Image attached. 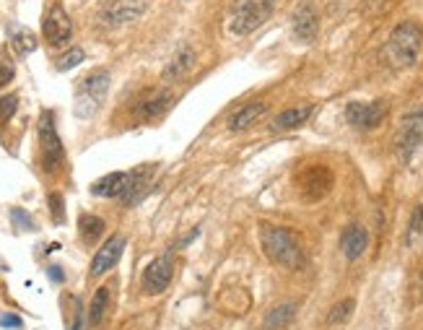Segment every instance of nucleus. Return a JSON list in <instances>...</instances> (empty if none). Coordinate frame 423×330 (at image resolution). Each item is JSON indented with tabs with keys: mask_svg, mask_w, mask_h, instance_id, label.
<instances>
[{
	"mask_svg": "<svg viewBox=\"0 0 423 330\" xmlns=\"http://www.w3.org/2000/svg\"><path fill=\"white\" fill-rule=\"evenodd\" d=\"M16 76V68H13V63L10 60H3L0 58V86H8L10 81Z\"/></svg>",
	"mask_w": 423,
	"mask_h": 330,
	"instance_id": "nucleus-31",
	"label": "nucleus"
},
{
	"mask_svg": "<svg viewBox=\"0 0 423 330\" xmlns=\"http://www.w3.org/2000/svg\"><path fill=\"white\" fill-rule=\"evenodd\" d=\"M296 310H299V307H296V302H285V304H278L276 310L267 312L265 330H281L283 325H288V322L294 320Z\"/></svg>",
	"mask_w": 423,
	"mask_h": 330,
	"instance_id": "nucleus-20",
	"label": "nucleus"
},
{
	"mask_svg": "<svg viewBox=\"0 0 423 330\" xmlns=\"http://www.w3.org/2000/svg\"><path fill=\"white\" fill-rule=\"evenodd\" d=\"M418 240H423V203L415 206V211L410 213V224H408V242L413 245Z\"/></svg>",
	"mask_w": 423,
	"mask_h": 330,
	"instance_id": "nucleus-27",
	"label": "nucleus"
},
{
	"mask_svg": "<svg viewBox=\"0 0 423 330\" xmlns=\"http://www.w3.org/2000/svg\"><path fill=\"white\" fill-rule=\"evenodd\" d=\"M423 50V31L415 21H403L397 24L387 40V60L395 68H413Z\"/></svg>",
	"mask_w": 423,
	"mask_h": 330,
	"instance_id": "nucleus-2",
	"label": "nucleus"
},
{
	"mask_svg": "<svg viewBox=\"0 0 423 330\" xmlns=\"http://www.w3.org/2000/svg\"><path fill=\"white\" fill-rule=\"evenodd\" d=\"M104 229H107L104 219H99V216H94V213H83V216L78 219L81 240L86 242V245H94V242L104 234Z\"/></svg>",
	"mask_w": 423,
	"mask_h": 330,
	"instance_id": "nucleus-19",
	"label": "nucleus"
},
{
	"mask_svg": "<svg viewBox=\"0 0 423 330\" xmlns=\"http://www.w3.org/2000/svg\"><path fill=\"white\" fill-rule=\"evenodd\" d=\"M276 3L278 0H234L229 26H231L234 34L247 37V34L257 31L270 16H273Z\"/></svg>",
	"mask_w": 423,
	"mask_h": 330,
	"instance_id": "nucleus-3",
	"label": "nucleus"
},
{
	"mask_svg": "<svg viewBox=\"0 0 423 330\" xmlns=\"http://www.w3.org/2000/svg\"><path fill=\"white\" fill-rule=\"evenodd\" d=\"M49 279L52 281H63V268H58V265H52V268H49Z\"/></svg>",
	"mask_w": 423,
	"mask_h": 330,
	"instance_id": "nucleus-34",
	"label": "nucleus"
},
{
	"mask_svg": "<svg viewBox=\"0 0 423 330\" xmlns=\"http://www.w3.org/2000/svg\"><path fill=\"white\" fill-rule=\"evenodd\" d=\"M19 110V97L16 94H6V97H0V120L8 122L13 115Z\"/></svg>",
	"mask_w": 423,
	"mask_h": 330,
	"instance_id": "nucleus-29",
	"label": "nucleus"
},
{
	"mask_svg": "<svg viewBox=\"0 0 423 330\" xmlns=\"http://www.w3.org/2000/svg\"><path fill=\"white\" fill-rule=\"evenodd\" d=\"M369 247V231L361 224H348L340 234V252L348 261H358Z\"/></svg>",
	"mask_w": 423,
	"mask_h": 330,
	"instance_id": "nucleus-13",
	"label": "nucleus"
},
{
	"mask_svg": "<svg viewBox=\"0 0 423 330\" xmlns=\"http://www.w3.org/2000/svg\"><path fill=\"white\" fill-rule=\"evenodd\" d=\"M195 65V50L190 44H179L177 52L172 55V60L164 68V79L167 81H182Z\"/></svg>",
	"mask_w": 423,
	"mask_h": 330,
	"instance_id": "nucleus-15",
	"label": "nucleus"
},
{
	"mask_svg": "<svg viewBox=\"0 0 423 330\" xmlns=\"http://www.w3.org/2000/svg\"><path fill=\"white\" fill-rule=\"evenodd\" d=\"M0 325H3V328H16V330H19L24 322H21V317H16L13 312H6V315L0 317Z\"/></svg>",
	"mask_w": 423,
	"mask_h": 330,
	"instance_id": "nucleus-32",
	"label": "nucleus"
},
{
	"mask_svg": "<svg viewBox=\"0 0 423 330\" xmlns=\"http://www.w3.org/2000/svg\"><path fill=\"white\" fill-rule=\"evenodd\" d=\"M265 112V101H252V104H244L242 110H236L231 117H229V131L231 133H242L247 131L249 125H255Z\"/></svg>",
	"mask_w": 423,
	"mask_h": 330,
	"instance_id": "nucleus-18",
	"label": "nucleus"
},
{
	"mask_svg": "<svg viewBox=\"0 0 423 330\" xmlns=\"http://www.w3.org/2000/svg\"><path fill=\"white\" fill-rule=\"evenodd\" d=\"M42 34H44L49 47H65L73 37V21L60 0L52 3V8L47 10V16L42 21Z\"/></svg>",
	"mask_w": 423,
	"mask_h": 330,
	"instance_id": "nucleus-7",
	"label": "nucleus"
},
{
	"mask_svg": "<svg viewBox=\"0 0 423 330\" xmlns=\"http://www.w3.org/2000/svg\"><path fill=\"white\" fill-rule=\"evenodd\" d=\"M13 50L19 52L21 58H24V55H29V52L37 50V37H34L29 29H19L16 34H13Z\"/></svg>",
	"mask_w": 423,
	"mask_h": 330,
	"instance_id": "nucleus-25",
	"label": "nucleus"
},
{
	"mask_svg": "<svg viewBox=\"0 0 423 330\" xmlns=\"http://www.w3.org/2000/svg\"><path fill=\"white\" fill-rule=\"evenodd\" d=\"M291 29H294V37L299 42H312L317 37V31H320V13H317V8L309 0L296 6L294 16H291Z\"/></svg>",
	"mask_w": 423,
	"mask_h": 330,
	"instance_id": "nucleus-11",
	"label": "nucleus"
},
{
	"mask_svg": "<svg viewBox=\"0 0 423 330\" xmlns=\"http://www.w3.org/2000/svg\"><path fill=\"white\" fill-rule=\"evenodd\" d=\"M107 304H109V289H107V286H101V289H97L94 299H91V307H89V322H91V325H99V322L104 320Z\"/></svg>",
	"mask_w": 423,
	"mask_h": 330,
	"instance_id": "nucleus-22",
	"label": "nucleus"
},
{
	"mask_svg": "<svg viewBox=\"0 0 423 330\" xmlns=\"http://www.w3.org/2000/svg\"><path fill=\"white\" fill-rule=\"evenodd\" d=\"M415 294H418V299H423V265L415 270Z\"/></svg>",
	"mask_w": 423,
	"mask_h": 330,
	"instance_id": "nucleus-33",
	"label": "nucleus"
},
{
	"mask_svg": "<svg viewBox=\"0 0 423 330\" xmlns=\"http://www.w3.org/2000/svg\"><path fill=\"white\" fill-rule=\"evenodd\" d=\"M260 242H263V250L270 261L281 265L285 270H299L304 268V250L288 229H281V226H263L260 231Z\"/></svg>",
	"mask_w": 423,
	"mask_h": 330,
	"instance_id": "nucleus-1",
	"label": "nucleus"
},
{
	"mask_svg": "<svg viewBox=\"0 0 423 330\" xmlns=\"http://www.w3.org/2000/svg\"><path fill=\"white\" fill-rule=\"evenodd\" d=\"M130 182V172H112V174H104L99 177L94 185H91V195L97 198H119Z\"/></svg>",
	"mask_w": 423,
	"mask_h": 330,
	"instance_id": "nucleus-14",
	"label": "nucleus"
},
{
	"mask_svg": "<svg viewBox=\"0 0 423 330\" xmlns=\"http://www.w3.org/2000/svg\"><path fill=\"white\" fill-rule=\"evenodd\" d=\"M354 310H356L354 299H340L338 304L330 307V312H327V322H330V325H340V322H345L351 315H354Z\"/></svg>",
	"mask_w": 423,
	"mask_h": 330,
	"instance_id": "nucleus-24",
	"label": "nucleus"
},
{
	"mask_svg": "<svg viewBox=\"0 0 423 330\" xmlns=\"http://www.w3.org/2000/svg\"><path fill=\"white\" fill-rule=\"evenodd\" d=\"M83 60H86V52L81 50V47H70L65 55H60V58H58V70H60V73L73 70L76 65H81Z\"/></svg>",
	"mask_w": 423,
	"mask_h": 330,
	"instance_id": "nucleus-26",
	"label": "nucleus"
},
{
	"mask_svg": "<svg viewBox=\"0 0 423 330\" xmlns=\"http://www.w3.org/2000/svg\"><path fill=\"white\" fill-rule=\"evenodd\" d=\"M37 133H40L42 170L47 172V174H55V172L63 167V161H65V151H63V140H60V135H58L55 115H52V112H42L40 115Z\"/></svg>",
	"mask_w": 423,
	"mask_h": 330,
	"instance_id": "nucleus-4",
	"label": "nucleus"
},
{
	"mask_svg": "<svg viewBox=\"0 0 423 330\" xmlns=\"http://www.w3.org/2000/svg\"><path fill=\"white\" fill-rule=\"evenodd\" d=\"M312 104H299V107H288L283 110L281 115L273 117L270 122V131H296V128H301L306 120H309V115H312Z\"/></svg>",
	"mask_w": 423,
	"mask_h": 330,
	"instance_id": "nucleus-16",
	"label": "nucleus"
},
{
	"mask_svg": "<svg viewBox=\"0 0 423 330\" xmlns=\"http://www.w3.org/2000/svg\"><path fill=\"white\" fill-rule=\"evenodd\" d=\"M387 115L384 101H354L345 107V122L356 131H372Z\"/></svg>",
	"mask_w": 423,
	"mask_h": 330,
	"instance_id": "nucleus-8",
	"label": "nucleus"
},
{
	"mask_svg": "<svg viewBox=\"0 0 423 330\" xmlns=\"http://www.w3.org/2000/svg\"><path fill=\"white\" fill-rule=\"evenodd\" d=\"M109 83H112V76H109V70H107V68L91 70L86 79H81L78 91H76V94H89V97H97V99L104 101Z\"/></svg>",
	"mask_w": 423,
	"mask_h": 330,
	"instance_id": "nucleus-17",
	"label": "nucleus"
},
{
	"mask_svg": "<svg viewBox=\"0 0 423 330\" xmlns=\"http://www.w3.org/2000/svg\"><path fill=\"white\" fill-rule=\"evenodd\" d=\"M47 200H49V211H52V219L60 224V221L65 219V203H63V195H60V192H52Z\"/></svg>",
	"mask_w": 423,
	"mask_h": 330,
	"instance_id": "nucleus-30",
	"label": "nucleus"
},
{
	"mask_svg": "<svg viewBox=\"0 0 423 330\" xmlns=\"http://www.w3.org/2000/svg\"><path fill=\"white\" fill-rule=\"evenodd\" d=\"M172 276H174V258L172 252H164L158 255L156 261L148 263V268L143 270V279H140V286L146 294H161L172 283Z\"/></svg>",
	"mask_w": 423,
	"mask_h": 330,
	"instance_id": "nucleus-9",
	"label": "nucleus"
},
{
	"mask_svg": "<svg viewBox=\"0 0 423 330\" xmlns=\"http://www.w3.org/2000/svg\"><path fill=\"white\" fill-rule=\"evenodd\" d=\"M99 107H101V99H97V97H89V94H76V107H73L76 117H81V120H89V117H94V115L99 112Z\"/></svg>",
	"mask_w": 423,
	"mask_h": 330,
	"instance_id": "nucleus-23",
	"label": "nucleus"
},
{
	"mask_svg": "<svg viewBox=\"0 0 423 330\" xmlns=\"http://www.w3.org/2000/svg\"><path fill=\"white\" fill-rule=\"evenodd\" d=\"M169 104H172V97H169L167 91H161V94H156V97H151V99H146L140 104L138 115L143 120H151V117H156V115H161V112L167 110Z\"/></svg>",
	"mask_w": 423,
	"mask_h": 330,
	"instance_id": "nucleus-21",
	"label": "nucleus"
},
{
	"mask_svg": "<svg viewBox=\"0 0 423 330\" xmlns=\"http://www.w3.org/2000/svg\"><path fill=\"white\" fill-rule=\"evenodd\" d=\"M421 146H423V107H415L400 122V131H397V156L403 161H410Z\"/></svg>",
	"mask_w": 423,
	"mask_h": 330,
	"instance_id": "nucleus-6",
	"label": "nucleus"
},
{
	"mask_svg": "<svg viewBox=\"0 0 423 330\" xmlns=\"http://www.w3.org/2000/svg\"><path fill=\"white\" fill-rule=\"evenodd\" d=\"M10 221H13V229L16 231H29V229H37V224L31 219L29 213L24 208H10Z\"/></svg>",
	"mask_w": 423,
	"mask_h": 330,
	"instance_id": "nucleus-28",
	"label": "nucleus"
},
{
	"mask_svg": "<svg viewBox=\"0 0 423 330\" xmlns=\"http://www.w3.org/2000/svg\"><path fill=\"white\" fill-rule=\"evenodd\" d=\"M335 177L330 167L325 164H312V167H304V170L296 174V188H299V195L306 200V203H317L322 200L327 192L333 190Z\"/></svg>",
	"mask_w": 423,
	"mask_h": 330,
	"instance_id": "nucleus-5",
	"label": "nucleus"
},
{
	"mask_svg": "<svg viewBox=\"0 0 423 330\" xmlns=\"http://www.w3.org/2000/svg\"><path fill=\"white\" fill-rule=\"evenodd\" d=\"M125 245H128V240L122 237V234H112L101 247H99L97 252H94V258H91V268L89 273L97 279V276H104L107 270H112L115 265L119 263V258H122V252H125Z\"/></svg>",
	"mask_w": 423,
	"mask_h": 330,
	"instance_id": "nucleus-10",
	"label": "nucleus"
},
{
	"mask_svg": "<svg viewBox=\"0 0 423 330\" xmlns=\"http://www.w3.org/2000/svg\"><path fill=\"white\" fill-rule=\"evenodd\" d=\"M143 13H146V3L143 0H115V3H109L107 8H104L101 21L107 26H122V24L138 21Z\"/></svg>",
	"mask_w": 423,
	"mask_h": 330,
	"instance_id": "nucleus-12",
	"label": "nucleus"
}]
</instances>
